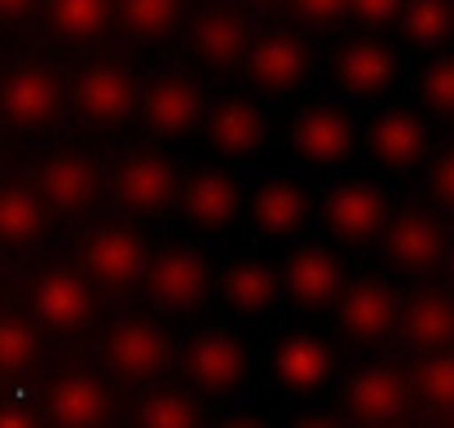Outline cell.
<instances>
[{
  "label": "cell",
  "mask_w": 454,
  "mask_h": 428,
  "mask_svg": "<svg viewBox=\"0 0 454 428\" xmlns=\"http://www.w3.org/2000/svg\"><path fill=\"white\" fill-rule=\"evenodd\" d=\"M137 93H142V80L124 58H93L71 80V107H75L80 124L102 129V133H111L137 115Z\"/></svg>",
  "instance_id": "obj_1"
},
{
  "label": "cell",
  "mask_w": 454,
  "mask_h": 428,
  "mask_svg": "<svg viewBox=\"0 0 454 428\" xmlns=\"http://www.w3.org/2000/svg\"><path fill=\"white\" fill-rule=\"evenodd\" d=\"M146 261H151V243L142 239V230H133L124 221H102L80 239V270L102 291L137 287L146 274Z\"/></svg>",
  "instance_id": "obj_2"
},
{
  "label": "cell",
  "mask_w": 454,
  "mask_h": 428,
  "mask_svg": "<svg viewBox=\"0 0 454 428\" xmlns=\"http://www.w3.org/2000/svg\"><path fill=\"white\" fill-rule=\"evenodd\" d=\"M380 248H384V257H388L393 270H402L411 279H424V274H433V270L446 266L450 234H446L442 217H433L424 208H402V212H388L384 217Z\"/></svg>",
  "instance_id": "obj_3"
},
{
  "label": "cell",
  "mask_w": 454,
  "mask_h": 428,
  "mask_svg": "<svg viewBox=\"0 0 454 428\" xmlns=\"http://www.w3.org/2000/svg\"><path fill=\"white\" fill-rule=\"evenodd\" d=\"M102 190H106V172H102L98 155L84 146L53 150L35 172V194L44 199L49 212H62V217L89 212L102 199Z\"/></svg>",
  "instance_id": "obj_4"
},
{
  "label": "cell",
  "mask_w": 454,
  "mask_h": 428,
  "mask_svg": "<svg viewBox=\"0 0 454 428\" xmlns=\"http://www.w3.org/2000/svg\"><path fill=\"white\" fill-rule=\"evenodd\" d=\"M203 111H207V98H203V84L185 71H168V75H154L151 84L137 93V115L146 124V133L159 142H176V138H190L199 124H203Z\"/></svg>",
  "instance_id": "obj_5"
},
{
  "label": "cell",
  "mask_w": 454,
  "mask_h": 428,
  "mask_svg": "<svg viewBox=\"0 0 454 428\" xmlns=\"http://www.w3.org/2000/svg\"><path fill=\"white\" fill-rule=\"evenodd\" d=\"M31 313L44 331L53 336H80L93 313H98V300H93V283L84 279V270H67V266H49L31 279Z\"/></svg>",
  "instance_id": "obj_6"
},
{
  "label": "cell",
  "mask_w": 454,
  "mask_h": 428,
  "mask_svg": "<svg viewBox=\"0 0 454 428\" xmlns=\"http://www.w3.org/2000/svg\"><path fill=\"white\" fill-rule=\"evenodd\" d=\"M142 283L151 291L154 309L163 313H194L203 300H207V287H212V266L199 248L190 243H172L163 252H154L146 261V274Z\"/></svg>",
  "instance_id": "obj_7"
},
{
  "label": "cell",
  "mask_w": 454,
  "mask_h": 428,
  "mask_svg": "<svg viewBox=\"0 0 454 428\" xmlns=\"http://www.w3.org/2000/svg\"><path fill=\"white\" fill-rule=\"evenodd\" d=\"M62 75L49 62H22L0 80V115L22 133H44L62 115Z\"/></svg>",
  "instance_id": "obj_8"
},
{
  "label": "cell",
  "mask_w": 454,
  "mask_h": 428,
  "mask_svg": "<svg viewBox=\"0 0 454 428\" xmlns=\"http://www.w3.org/2000/svg\"><path fill=\"white\" fill-rule=\"evenodd\" d=\"M176 186H181V172H176V163L163 150H133L111 172V194L133 217L168 212L176 203Z\"/></svg>",
  "instance_id": "obj_9"
},
{
  "label": "cell",
  "mask_w": 454,
  "mask_h": 428,
  "mask_svg": "<svg viewBox=\"0 0 454 428\" xmlns=\"http://www.w3.org/2000/svg\"><path fill=\"white\" fill-rule=\"evenodd\" d=\"M292 150L313 168H340L357 150V120L340 102H309L292 115Z\"/></svg>",
  "instance_id": "obj_10"
},
{
  "label": "cell",
  "mask_w": 454,
  "mask_h": 428,
  "mask_svg": "<svg viewBox=\"0 0 454 428\" xmlns=\"http://www.w3.org/2000/svg\"><path fill=\"white\" fill-rule=\"evenodd\" d=\"M176 203H181V217L203 230V234H225L239 217H243V203H247V190L243 181L230 172V168H199L190 172L181 186H176Z\"/></svg>",
  "instance_id": "obj_11"
},
{
  "label": "cell",
  "mask_w": 454,
  "mask_h": 428,
  "mask_svg": "<svg viewBox=\"0 0 454 428\" xmlns=\"http://www.w3.org/2000/svg\"><path fill=\"white\" fill-rule=\"evenodd\" d=\"M331 309H335V322H340V331L348 340L380 345V340H388L397 331L402 300H397V291L384 283V279L362 274V279H344V287H340V296H335Z\"/></svg>",
  "instance_id": "obj_12"
},
{
  "label": "cell",
  "mask_w": 454,
  "mask_h": 428,
  "mask_svg": "<svg viewBox=\"0 0 454 428\" xmlns=\"http://www.w3.org/2000/svg\"><path fill=\"white\" fill-rule=\"evenodd\" d=\"M384 217H388V194L384 186L366 181V177H353V181H340L326 190L322 199V221L326 230L340 239V243H353V248H366L380 239L384 230Z\"/></svg>",
  "instance_id": "obj_13"
},
{
  "label": "cell",
  "mask_w": 454,
  "mask_h": 428,
  "mask_svg": "<svg viewBox=\"0 0 454 428\" xmlns=\"http://www.w3.org/2000/svg\"><path fill=\"white\" fill-rule=\"evenodd\" d=\"M411 380L393 362H362L348 371L344 407L357 424H402L411 416Z\"/></svg>",
  "instance_id": "obj_14"
},
{
  "label": "cell",
  "mask_w": 454,
  "mask_h": 428,
  "mask_svg": "<svg viewBox=\"0 0 454 428\" xmlns=\"http://www.w3.org/2000/svg\"><path fill=\"white\" fill-rule=\"evenodd\" d=\"M243 71L265 93H296L313 71V53L296 31H265L252 36L243 53Z\"/></svg>",
  "instance_id": "obj_15"
},
{
  "label": "cell",
  "mask_w": 454,
  "mask_h": 428,
  "mask_svg": "<svg viewBox=\"0 0 454 428\" xmlns=\"http://www.w3.org/2000/svg\"><path fill=\"white\" fill-rule=\"evenodd\" d=\"M278 283H283V296H287L296 309L322 313V309L335 305V296H340V287H344V266H340V257H335L331 248L301 243V248H292V257H287Z\"/></svg>",
  "instance_id": "obj_16"
},
{
  "label": "cell",
  "mask_w": 454,
  "mask_h": 428,
  "mask_svg": "<svg viewBox=\"0 0 454 428\" xmlns=\"http://www.w3.org/2000/svg\"><path fill=\"white\" fill-rule=\"evenodd\" d=\"M185 380L199 393H234L247 380V349L239 336L212 327L199 331L185 349Z\"/></svg>",
  "instance_id": "obj_17"
},
{
  "label": "cell",
  "mask_w": 454,
  "mask_h": 428,
  "mask_svg": "<svg viewBox=\"0 0 454 428\" xmlns=\"http://www.w3.org/2000/svg\"><path fill=\"white\" fill-rule=\"evenodd\" d=\"M199 129L221 159H252L270 142V115L252 98H221L212 111H203Z\"/></svg>",
  "instance_id": "obj_18"
},
{
  "label": "cell",
  "mask_w": 454,
  "mask_h": 428,
  "mask_svg": "<svg viewBox=\"0 0 454 428\" xmlns=\"http://www.w3.org/2000/svg\"><path fill=\"white\" fill-rule=\"evenodd\" d=\"M168 358H172V340L151 318H124V322H115L106 331V362L124 380H154V376H163Z\"/></svg>",
  "instance_id": "obj_19"
},
{
  "label": "cell",
  "mask_w": 454,
  "mask_h": 428,
  "mask_svg": "<svg viewBox=\"0 0 454 428\" xmlns=\"http://www.w3.org/2000/svg\"><path fill=\"white\" fill-rule=\"evenodd\" d=\"M243 208H247V221H252L256 234L287 239V234H296L304 221H309L313 199H309V186L304 181L287 177V172H274V177H261L256 181V190L247 194Z\"/></svg>",
  "instance_id": "obj_20"
},
{
  "label": "cell",
  "mask_w": 454,
  "mask_h": 428,
  "mask_svg": "<svg viewBox=\"0 0 454 428\" xmlns=\"http://www.w3.org/2000/svg\"><path fill=\"white\" fill-rule=\"evenodd\" d=\"M366 146H371V155H375L380 168H388V172H415V168L428 159L433 138H428V124H424L419 111H411V107H388V111H380V115L371 120Z\"/></svg>",
  "instance_id": "obj_21"
},
{
  "label": "cell",
  "mask_w": 454,
  "mask_h": 428,
  "mask_svg": "<svg viewBox=\"0 0 454 428\" xmlns=\"http://www.w3.org/2000/svg\"><path fill=\"white\" fill-rule=\"evenodd\" d=\"M247 44H252V22L230 4H212V9L194 13V22H190V53L207 71H239Z\"/></svg>",
  "instance_id": "obj_22"
},
{
  "label": "cell",
  "mask_w": 454,
  "mask_h": 428,
  "mask_svg": "<svg viewBox=\"0 0 454 428\" xmlns=\"http://www.w3.org/2000/svg\"><path fill=\"white\" fill-rule=\"evenodd\" d=\"M402 75V58L375 40V36H357L335 53V84L348 98H384Z\"/></svg>",
  "instance_id": "obj_23"
},
{
  "label": "cell",
  "mask_w": 454,
  "mask_h": 428,
  "mask_svg": "<svg viewBox=\"0 0 454 428\" xmlns=\"http://www.w3.org/2000/svg\"><path fill=\"white\" fill-rule=\"evenodd\" d=\"M274 380L287 389V393H317L331 371H335V349L317 336V331H283L278 345H274Z\"/></svg>",
  "instance_id": "obj_24"
},
{
  "label": "cell",
  "mask_w": 454,
  "mask_h": 428,
  "mask_svg": "<svg viewBox=\"0 0 454 428\" xmlns=\"http://www.w3.org/2000/svg\"><path fill=\"white\" fill-rule=\"evenodd\" d=\"M44 416L62 428H93L111 416L106 384L93 371H67L44 393Z\"/></svg>",
  "instance_id": "obj_25"
},
{
  "label": "cell",
  "mask_w": 454,
  "mask_h": 428,
  "mask_svg": "<svg viewBox=\"0 0 454 428\" xmlns=\"http://www.w3.org/2000/svg\"><path fill=\"white\" fill-rule=\"evenodd\" d=\"M397 331L411 349H446L454 345V291L450 287H424L397 309Z\"/></svg>",
  "instance_id": "obj_26"
},
{
  "label": "cell",
  "mask_w": 454,
  "mask_h": 428,
  "mask_svg": "<svg viewBox=\"0 0 454 428\" xmlns=\"http://www.w3.org/2000/svg\"><path fill=\"white\" fill-rule=\"evenodd\" d=\"M283 283H278V270L265 261V257H239L221 270V300L243 313V318H261L278 305Z\"/></svg>",
  "instance_id": "obj_27"
},
{
  "label": "cell",
  "mask_w": 454,
  "mask_h": 428,
  "mask_svg": "<svg viewBox=\"0 0 454 428\" xmlns=\"http://www.w3.org/2000/svg\"><path fill=\"white\" fill-rule=\"evenodd\" d=\"M44 22H49V36H58L67 44H89V40L106 36L111 0H49Z\"/></svg>",
  "instance_id": "obj_28"
},
{
  "label": "cell",
  "mask_w": 454,
  "mask_h": 428,
  "mask_svg": "<svg viewBox=\"0 0 454 428\" xmlns=\"http://www.w3.org/2000/svg\"><path fill=\"white\" fill-rule=\"evenodd\" d=\"M411 398L437 420H454V349H428L411 371Z\"/></svg>",
  "instance_id": "obj_29"
},
{
  "label": "cell",
  "mask_w": 454,
  "mask_h": 428,
  "mask_svg": "<svg viewBox=\"0 0 454 428\" xmlns=\"http://www.w3.org/2000/svg\"><path fill=\"white\" fill-rule=\"evenodd\" d=\"M185 0H111V22L129 36V40H163L176 31Z\"/></svg>",
  "instance_id": "obj_30"
},
{
  "label": "cell",
  "mask_w": 454,
  "mask_h": 428,
  "mask_svg": "<svg viewBox=\"0 0 454 428\" xmlns=\"http://www.w3.org/2000/svg\"><path fill=\"white\" fill-rule=\"evenodd\" d=\"M44 199L31 186H4L0 190V239L13 248H27L44 230Z\"/></svg>",
  "instance_id": "obj_31"
},
{
  "label": "cell",
  "mask_w": 454,
  "mask_h": 428,
  "mask_svg": "<svg viewBox=\"0 0 454 428\" xmlns=\"http://www.w3.org/2000/svg\"><path fill=\"white\" fill-rule=\"evenodd\" d=\"M397 27H402V36H406L415 49H442L454 31L450 0H402Z\"/></svg>",
  "instance_id": "obj_32"
},
{
  "label": "cell",
  "mask_w": 454,
  "mask_h": 428,
  "mask_svg": "<svg viewBox=\"0 0 454 428\" xmlns=\"http://www.w3.org/2000/svg\"><path fill=\"white\" fill-rule=\"evenodd\" d=\"M137 424L142 428H194V424H203V411H199V402H194L190 393L159 389L151 398H142Z\"/></svg>",
  "instance_id": "obj_33"
},
{
  "label": "cell",
  "mask_w": 454,
  "mask_h": 428,
  "mask_svg": "<svg viewBox=\"0 0 454 428\" xmlns=\"http://www.w3.org/2000/svg\"><path fill=\"white\" fill-rule=\"evenodd\" d=\"M35 358V327L27 318H0V371L18 376Z\"/></svg>",
  "instance_id": "obj_34"
},
{
  "label": "cell",
  "mask_w": 454,
  "mask_h": 428,
  "mask_svg": "<svg viewBox=\"0 0 454 428\" xmlns=\"http://www.w3.org/2000/svg\"><path fill=\"white\" fill-rule=\"evenodd\" d=\"M419 98L428 111L454 115V53H437L424 71H419Z\"/></svg>",
  "instance_id": "obj_35"
},
{
  "label": "cell",
  "mask_w": 454,
  "mask_h": 428,
  "mask_svg": "<svg viewBox=\"0 0 454 428\" xmlns=\"http://www.w3.org/2000/svg\"><path fill=\"white\" fill-rule=\"evenodd\" d=\"M287 4H292V13L301 18L304 27H317V31L340 27L348 18V0H287Z\"/></svg>",
  "instance_id": "obj_36"
},
{
  "label": "cell",
  "mask_w": 454,
  "mask_h": 428,
  "mask_svg": "<svg viewBox=\"0 0 454 428\" xmlns=\"http://www.w3.org/2000/svg\"><path fill=\"white\" fill-rule=\"evenodd\" d=\"M397 13H402V0H348V18H357L366 31L393 27Z\"/></svg>",
  "instance_id": "obj_37"
},
{
  "label": "cell",
  "mask_w": 454,
  "mask_h": 428,
  "mask_svg": "<svg viewBox=\"0 0 454 428\" xmlns=\"http://www.w3.org/2000/svg\"><path fill=\"white\" fill-rule=\"evenodd\" d=\"M428 186H433V199L442 212H454V146L442 150L433 159V172H428Z\"/></svg>",
  "instance_id": "obj_38"
},
{
  "label": "cell",
  "mask_w": 454,
  "mask_h": 428,
  "mask_svg": "<svg viewBox=\"0 0 454 428\" xmlns=\"http://www.w3.org/2000/svg\"><path fill=\"white\" fill-rule=\"evenodd\" d=\"M31 9H35V0H0L4 22H22V18H31Z\"/></svg>",
  "instance_id": "obj_39"
},
{
  "label": "cell",
  "mask_w": 454,
  "mask_h": 428,
  "mask_svg": "<svg viewBox=\"0 0 454 428\" xmlns=\"http://www.w3.org/2000/svg\"><path fill=\"white\" fill-rule=\"evenodd\" d=\"M22 424H31L27 411H0V428H22Z\"/></svg>",
  "instance_id": "obj_40"
},
{
  "label": "cell",
  "mask_w": 454,
  "mask_h": 428,
  "mask_svg": "<svg viewBox=\"0 0 454 428\" xmlns=\"http://www.w3.org/2000/svg\"><path fill=\"white\" fill-rule=\"evenodd\" d=\"M252 4H283V0H252Z\"/></svg>",
  "instance_id": "obj_41"
},
{
  "label": "cell",
  "mask_w": 454,
  "mask_h": 428,
  "mask_svg": "<svg viewBox=\"0 0 454 428\" xmlns=\"http://www.w3.org/2000/svg\"><path fill=\"white\" fill-rule=\"evenodd\" d=\"M450 270H454V252H450Z\"/></svg>",
  "instance_id": "obj_42"
},
{
  "label": "cell",
  "mask_w": 454,
  "mask_h": 428,
  "mask_svg": "<svg viewBox=\"0 0 454 428\" xmlns=\"http://www.w3.org/2000/svg\"><path fill=\"white\" fill-rule=\"evenodd\" d=\"M450 9H454V0H450Z\"/></svg>",
  "instance_id": "obj_43"
}]
</instances>
